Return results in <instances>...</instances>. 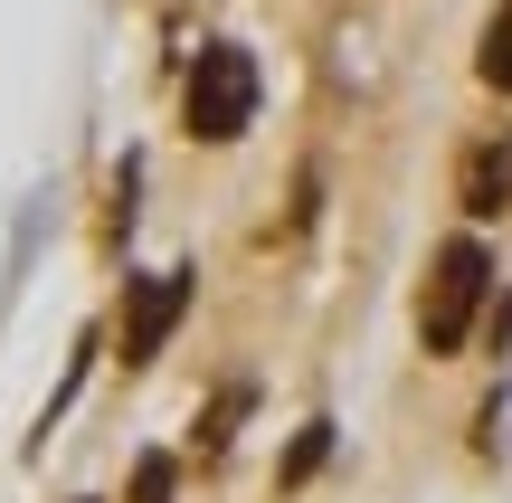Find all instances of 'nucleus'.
Returning <instances> with one entry per match:
<instances>
[{
  "instance_id": "0eeeda50",
  "label": "nucleus",
  "mask_w": 512,
  "mask_h": 503,
  "mask_svg": "<svg viewBox=\"0 0 512 503\" xmlns=\"http://www.w3.org/2000/svg\"><path fill=\"white\" fill-rule=\"evenodd\" d=\"M171 485H181L171 456H133V494H124V503H171Z\"/></svg>"
},
{
  "instance_id": "20e7f679",
  "label": "nucleus",
  "mask_w": 512,
  "mask_h": 503,
  "mask_svg": "<svg viewBox=\"0 0 512 503\" xmlns=\"http://www.w3.org/2000/svg\"><path fill=\"white\" fill-rule=\"evenodd\" d=\"M456 200H465V219H503L512 209V124L484 133V143L456 162Z\"/></svg>"
},
{
  "instance_id": "f257e3e1",
  "label": "nucleus",
  "mask_w": 512,
  "mask_h": 503,
  "mask_svg": "<svg viewBox=\"0 0 512 503\" xmlns=\"http://www.w3.org/2000/svg\"><path fill=\"white\" fill-rule=\"evenodd\" d=\"M256 57L238 38H209L200 57H190V86H181V114H190V143H238L256 124Z\"/></svg>"
},
{
  "instance_id": "1a4fd4ad",
  "label": "nucleus",
  "mask_w": 512,
  "mask_h": 503,
  "mask_svg": "<svg viewBox=\"0 0 512 503\" xmlns=\"http://www.w3.org/2000/svg\"><path fill=\"white\" fill-rule=\"evenodd\" d=\"M86 503H95V494H86Z\"/></svg>"
},
{
  "instance_id": "6e6552de",
  "label": "nucleus",
  "mask_w": 512,
  "mask_h": 503,
  "mask_svg": "<svg viewBox=\"0 0 512 503\" xmlns=\"http://www.w3.org/2000/svg\"><path fill=\"white\" fill-rule=\"evenodd\" d=\"M238 418H247V390H219V409L200 418V456H219V447H228V428H238Z\"/></svg>"
},
{
  "instance_id": "423d86ee",
  "label": "nucleus",
  "mask_w": 512,
  "mask_h": 503,
  "mask_svg": "<svg viewBox=\"0 0 512 503\" xmlns=\"http://www.w3.org/2000/svg\"><path fill=\"white\" fill-rule=\"evenodd\" d=\"M475 67H484V86H494V95H512V0L484 19V57H475Z\"/></svg>"
},
{
  "instance_id": "39448f33",
  "label": "nucleus",
  "mask_w": 512,
  "mask_h": 503,
  "mask_svg": "<svg viewBox=\"0 0 512 503\" xmlns=\"http://www.w3.org/2000/svg\"><path fill=\"white\" fill-rule=\"evenodd\" d=\"M323 456H332V418H304V437H294V447H285V466H275V485L294 494V485H304L313 466H323Z\"/></svg>"
},
{
  "instance_id": "7ed1b4c3",
  "label": "nucleus",
  "mask_w": 512,
  "mask_h": 503,
  "mask_svg": "<svg viewBox=\"0 0 512 503\" xmlns=\"http://www.w3.org/2000/svg\"><path fill=\"white\" fill-rule=\"evenodd\" d=\"M190 314V266H152L133 276V304H124V361H162V342L181 333Z\"/></svg>"
},
{
  "instance_id": "f03ea898",
  "label": "nucleus",
  "mask_w": 512,
  "mask_h": 503,
  "mask_svg": "<svg viewBox=\"0 0 512 503\" xmlns=\"http://www.w3.org/2000/svg\"><path fill=\"white\" fill-rule=\"evenodd\" d=\"M484 285H494V257H484V238H446L437 266H427V295H418V342L427 352H465V333H475L484 314Z\"/></svg>"
}]
</instances>
